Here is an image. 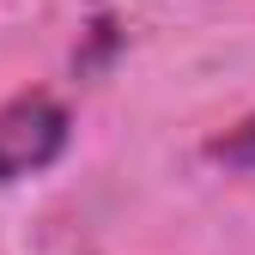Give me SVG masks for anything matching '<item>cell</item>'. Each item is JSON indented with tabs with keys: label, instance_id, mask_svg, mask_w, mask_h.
<instances>
[{
	"label": "cell",
	"instance_id": "1",
	"mask_svg": "<svg viewBox=\"0 0 255 255\" xmlns=\"http://www.w3.org/2000/svg\"><path fill=\"white\" fill-rule=\"evenodd\" d=\"M67 134H73V122L49 91H24V98L0 104V188L49 170L67 152Z\"/></svg>",
	"mask_w": 255,
	"mask_h": 255
},
{
	"label": "cell",
	"instance_id": "2",
	"mask_svg": "<svg viewBox=\"0 0 255 255\" xmlns=\"http://www.w3.org/2000/svg\"><path fill=\"white\" fill-rule=\"evenodd\" d=\"M207 158H219V164H237V170H255V116H243V122L225 128L219 140H207Z\"/></svg>",
	"mask_w": 255,
	"mask_h": 255
}]
</instances>
